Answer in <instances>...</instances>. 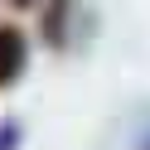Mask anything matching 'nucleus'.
Returning a JSON list of instances; mask_svg holds the SVG:
<instances>
[{
    "mask_svg": "<svg viewBox=\"0 0 150 150\" xmlns=\"http://www.w3.org/2000/svg\"><path fill=\"white\" fill-rule=\"evenodd\" d=\"M15 5H29V0H15Z\"/></svg>",
    "mask_w": 150,
    "mask_h": 150,
    "instance_id": "obj_2",
    "label": "nucleus"
},
{
    "mask_svg": "<svg viewBox=\"0 0 150 150\" xmlns=\"http://www.w3.org/2000/svg\"><path fill=\"white\" fill-rule=\"evenodd\" d=\"M24 68V34L15 24H0V87H10Z\"/></svg>",
    "mask_w": 150,
    "mask_h": 150,
    "instance_id": "obj_1",
    "label": "nucleus"
}]
</instances>
